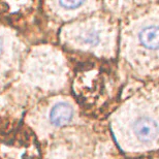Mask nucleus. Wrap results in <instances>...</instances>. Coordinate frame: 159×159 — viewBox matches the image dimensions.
Instances as JSON below:
<instances>
[{"instance_id":"f257e3e1","label":"nucleus","mask_w":159,"mask_h":159,"mask_svg":"<svg viewBox=\"0 0 159 159\" xmlns=\"http://www.w3.org/2000/svg\"><path fill=\"white\" fill-rule=\"evenodd\" d=\"M134 134L144 143L154 141L159 134V125L150 117H139L132 125Z\"/></svg>"},{"instance_id":"f03ea898","label":"nucleus","mask_w":159,"mask_h":159,"mask_svg":"<svg viewBox=\"0 0 159 159\" xmlns=\"http://www.w3.org/2000/svg\"><path fill=\"white\" fill-rule=\"evenodd\" d=\"M73 116V109L67 102H59L53 107L51 111L50 119L51 122L56 126L65 125L71 120Z\"/></svg>"},{"instance_id":"7ed1b4c3","label":"nucleus","mask_w":159,"mask_h":159,"mask_svg":"<svg viewBox=\"0 0 159 159\" xmlns=\"http://www.w3.org/2000/svg\"><path fill=\"white\" fill-rule=\"evenodd\" d=\"M141 43L148 49L159 48V26L149 25L139 32Z\"/></svg>"},{"instance_id":"20e7f679","label":"nucleus","mask_w":159,"mask_h":159,"mask_svg":"<svg viewBox=\"0 0 159 159\" xmlns=\"http://www.w3.org/2000/svg\"><path fill=\"white\" fill-rule=\"evenodd\" d=\"M100 40L99 33L95 30H89L84 36V41L90 45H96Z\"/></svg>"},{"instance_id":"39448f33","label":"nucleus","mask_w":159,"mask_h":159,"mask_svg":"<svg viewBox=\"0 0 159 159\" xmlns=\"http://www.w3.org/2000/svg\"><path fill=\"white\" fill-rule=\"evenodd\" d=\"M84 3V1H60L59 4L65 9H75L82 6Z\"/></svg>"},{"instance_id":"423d86ee","label":"nucleus","mask_w":159,"mask_h":159,"mask_svg":"<svg viewBox=\"0 0 159 159\" xmlns=\"http://www.w3.org/2000/svg\"><path fill=\"white\" fill-rule=\"evenodd\" d=\"M2 49H3V43H2V39L0 38V54L2 52Z\"/></svg>"}]
</instances>
